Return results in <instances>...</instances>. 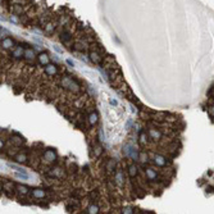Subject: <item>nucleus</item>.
<instances>
[{"label":"nucleus","mask_w":214,"mask_h":214,"mask_svg":"<svg viewBox=\"0 0 214 214\" xmlns=\"http://www.w3.org/2000/svg\"><path fill=\"white\" fill-rule=\"evenodd\" d=\"M45 156H46V159H47V162H51V160H54V159H55V154H54V153H51V151H47L46 154H45Z\"/></svg>","instance_id":"obj_4"},{"label":"nucleus","mask_w":214,"mask_h":214,"mask_svg":"<svg viewBox=\"0 0 214 214\" xmlns=\"http://www.w3.org/2000/svg\"><path fill=\"white\" fill-rule=\"evenodd\" d=\"M12 10H13V13H16V14H22L23 13V8L21 7V5H14L13 8H12Z\"/></svg>","instance_id":"obj_2"},{"label":"nucleus","mask_w":214,"mask_h":214,"mask_svg":"<svg viewBox=\"0 0 214 214\" xmlns=\"http://www.w3.org/2000/svg\"><path fill=\"white\" fill-rule=\"evenodd\" d=\"M55 72H57V69H55L54 65H47L46 67V73H49V75H54Z\"/></svg>","instance_id":"obj_5"},{"label":"nucleus","mask_w":214,"mask_h":214,"mask_svg":"<svg viewBox=\"0 0 214 214\" xmlns=\"http://www.w3.org/2000/svg\"><path fill=\"white\" fill-rule=\"evenodd\" d=\"M67 63H68V64H69L71 67H75V63H73V62H72L71 59H67Z\"/></svg>","instance_id":"obj_14"},{"label":"nucleus","mask_w":214,"mask_h":214,"mask_svg":"<svg viewBox=\"0 0 214 214\" xmlns=\"http://www.w3.org/2000/svg\"><path fill=\"white\" fill-rule=\"evenodd\" d=\"M26 57H27L28 59H31V58H33V53H32L31 50H27V51H26Z\"/></svg>","instance_id":"obj_9"},{"label":"nucleus","mask_w":214,"mask_h":214,"mask_svg":"<svg viewBox=\"0 0 214 214\" xmlns=\"http://www.w3.org/2000/svg\"><path fill=\"white\" fill-rule=\"evenodd\" d=\"M35 196L41 198V196H44V192H35Z\"/></svg>","instance_id":"obj_13"},{"label":"nucleus","mask_w":214,"mask_h":214,"mask_svg":"<svg viewBox=\"0 0 214 214\" xmlns=\"http://www.w3.org/2000/svg\"><path fill=\"white\" fill-rule=\"evenodd\" d=\"M96 119H97V117H96V114H95V113H93V114L90 115V123H91V125L96 123Z\"/></svg>","instance_id":"obj_8"},{"label":"nucleus","mask_w":214,"mask_h":214,"mask_svg":"<svg viewBox=\"0 0 214 214\" xmlns=\"http://www.w3.org/2000/svg\"><path fill=\"white\" fill-rule=\"evenodd\" d=\"M3 46H4L5 49L12 47V46H13V41H12L9 37H5V39L3 40Z\"/></svg>","instance_id":"obj_1"},{"label":"nucleus","mask_w":214,"mask_h":214,"mask_svg":"<svg viewBox=\"0 0 214 214\" xmlns=\"http://www.w3.org/2000/svg\"><path fill=\"white\" fill-rule=\"evenodd\" d=\"M40 62H41L42 64H46V63L49 62V59H47V55H46V54H41V55H40Z\"/></svg>","instance_id":"obj_6"},{"label":"nucleus","mask_w":214,"mask_h":214,"mask_svg":"<svg viewBox=\"0 0 214 214\" xmlns=\"http://www.w3.org/2000/svg\"><path fill=\"white\" fill-rule=\"evenodd\" d=\"M89 210H90V213H96V212H97V208H96V206H91Z\"/></svg>","instance_id":"obj_10"},{"label":"nucleus","mask_w":214,"mask_h":214,"mask_svg":"<svg viewBox=\"0 0 214 214\" xmlns=\"http://www.w3.org/2000/svg\"><path fill=\"white\" fill-rule=\"evenodd\" d=\"M90 58H91V60H93L94 63H99V62H100L99 55H97L96 53H91V54H90Z\"/></svg>","instance_id":"obj_3"},{"label":"nucleus","mask_w":214,"mask_h":214,"mask_svg":"<svg viewBox=\"0 0 214 214\" xmlns=\"http://www.w3.org/2000/svg\"><path fill=\"white\" fill-rule=\"evenodd\" d=\"M135 169H136L135 167H131V172H130L131 176H135V173H136V172H135Z\"/></svg>","instance_id":"obj_11"},{"label":"nucleus","mask_w":214,"mask_h":214,"mask_svg":"<svg viewBox=\"0 0 214 214\" xmlns=\"http://www.w3.org/2000/svg\"><path fill=\"white\" fill-rule=\"evenodd\" d=\"M209 113H210V115H212V117L214 118V107H212V108L209 109Z\"/></svg>","instance_id":"obj_12"},{"label":"nucleus","mask_w":214,"mask_h":214,"mask_svg":"<svg viewBox=\"0 0 214 214\" xmlns=\"http://www.w3.org/2000/svg\"><path fill=\"white\" fill-rule=\"evenodd\" d=\"M13 55H16V57H21V55H23V50L21 47H17V50L13 53Z\"/></svg>","instance_id":"obj_7"}]
</instances>
